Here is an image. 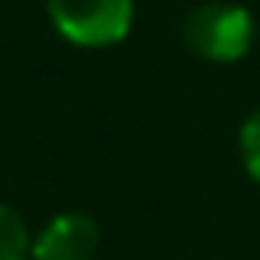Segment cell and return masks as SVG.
Returning a JSON list of instances; mask_svg holds the SVG:
<instances>
[{
	"label": "cell",
	"instance_id": "cell-1",
	"mask_svg": "<svg viewBox=\"0 0 260 260\" xmlns=\"http://www.w3.org/2000/svg\"><path fill=\"white\" fill-rule=\"evenodd\" d=\"M184 43L211 63H234L254 43V17L237 4H201L184 17Z\"/></svg>",
	"mask_w": 260,
	"mask_h": 260
},
{
	"label": "cell",
	"instance_id": "cell-2",
	"mask_svg": "<svg viewBox=\"0 0 260 260\" xmlns=\"http://www.w3.org/2000/svg\"><path fill=\"white\" fill-rule=\"evenodd\" d=\"M50 20L70 43L109 46L132 26V0H46Z\"/></svg>",
	"mask_w": 260,
	"mask_h": 260
},
{
	"label": "cell",
	"instance_id": "cell-3",
	"mask_svg": "<svg viewBox=\"0 0 260 260\" xmlns=\"http://www.w3.org/2000/svg\"><path fill=\"white\" fill-rule=\"evenodd\" d=\"M99 250V224L89 214H59L40 231L30 254L33 260H92Z\"/></svg>",
	"mask_w": 260,
	"mask_h": 260
},
{
	"label": "cell",
	"instance_id": "cell-4",
	"mask_svg": "<svg viewBox=\"0 0 260 260\" xmlns=\"http://www.w3.org/2000/svg\"><path fill=\"white\" fill-rule=\"evenodd\" d=\"M30 254V231L20 211L0 204V260H26Z\"/></svg>",
	"mask_w": 260,
	"mask_h": 260
},
{
	"label": "cell",
	"instance_id": "cell-5",
	"mask_svg": "<svg viewBox=\"0 0 260 260\" xmlns=\"http://www.w3.org/2000/svg\"><path fill=\"white\" fill-rule=\"evenodd\" d=\"M241 158L247 175L260 181V109H254L241 125Z\"/></svg>",
	"mask_w": 260,
	"mask_h": 260
}]
</instances>
